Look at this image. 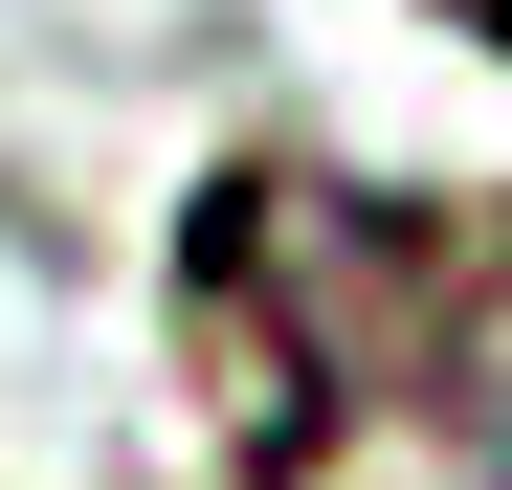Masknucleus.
Segmentation results:
<instances>
[{
    "mask_svg": "<svg viewBox=\"0 0 512 490\" xmlns=\"http://www.w3.org/2000/svg\"><path fill=\"white\" fill-rule=\"evenodd\" d=\"M201 335H223V357H290L268 401H245V446H312L334 401L423 335V245H401L357 179H223V223H201ZM223 357H201V379H223Z\"/></svg>",
    "mask_w": 512,
    "mask_h": 490,
    "instance_id": "f257e3e1",
    "label": "nucleus"
},
{
    "mask_svg": "<svg viewBox=\"0 0 512 490\" xmlns=\"http://www.w3.org/2000/svg\"><path fill=\"white\" fill-rule=\"evenodd\" d=\"M468 23H490V45H512V0H468Z\"/></svg>",
    "mask_w": 512,
    "mask_h": 490,
    "instance_id": "f03ea898",
    "label": "nucleus"
},
{
    "mask_svg": "<svg viewBox=\"0 0 512 490\" xmlns=\"http://www.w3.org/2000/svg\"><path fill=\"white\" fill-rule=\"evenodd\" d=\"M490 490H512V424H490Z\"/></svg>",
    "mask_w": 512,
    "mask_h": 490,
    "instance_id": "7ed1b4c3",
    "label": "nucleus"
}]
</instances>
